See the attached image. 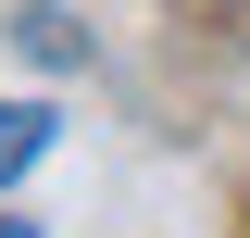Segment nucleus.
I'll use <instances>...</instances> for the list:
<instances>
[{
	"label": "nucleus",
	"mask_w": 250,
	"mask_h": 238,
	"mask_svg": "<svg viewBox=\"0 0 250 238\" xmlns=\"http://www.w3.org/2000/svg\"><path fill=\"white\" fill-rule=\"evenodd\" d=\"M38 150H50V100H0V188L25 176Z\"/></svg>",
	"instance_id": "nucleus-1"
},
{
	"label": "nucleus",
	"mask_w": 250,
	"mask_h": 238,
	"mask_svg": "<svg viewBox=\"0 0 250 238\" xmlns=\"http://www.w3.org/2000/svg\"><path fill=\"white\" fill-rule=\"evenodd\" d=\"M0 238H38V226H0Z\"/></svg>",
	"instance_id": "nucleus-2"
}]
</instances>
